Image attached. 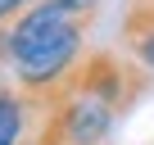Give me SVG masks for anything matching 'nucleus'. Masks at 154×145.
<instances>
[{
    "label": "nucleus",
    "mask_w": 154,
    "mask_h": 145,
    "mask_svg": "<svg viewBox=\"0 0 154 145\" xmlns=\"http://www.w3.org/2000/svg\"><path fill=\"white\" fill-rule=\"evenodd\" d=\"M27 9V0H0V23H9V18H18Z\"/></svg>",
    "instance_id": "39448f33"
},
{
    "label": "nucleus",
    "mask_w": 154,
    "mask_h": 145,
    "mask_svg": "<svg viewBox=\"0 0 154 145\" xmlns=\"http://www.w3.org/2000/svg\"><path fill=\"white\" fill-rule=\"evenodd\" d=\"M82 36V18H68L54 0H41L0 27V63L14 68V86L27 100H41L77 68Z\"/></svg>",
    "instance_id": "f257e3e1"
},
{
    "label": "nucleus",
    "mask_w": 154,
    "mask_h": 145,
    "mask_svg": "<svg viewBox=\"0 0 154 145\" xmlns=\"http://www.w3.org/2000/svg\"><path fill=\"white\" fill-rule=\"evenodd\" d=\"M54 5H59L68 18H82V23H91V14L100 9V0H54Z\"/></svg>",
    "instance_id": "20e7f679"
},
{
    "label": "nucleus",
    "mask_w": 154,
    "mask_h": 145,
    "mask_svg": "<svg viewBox=\"0 0 154 145\" xmlns=\"http://www.w3.org/2000/svg\"><path fill=\"white\" fill-rule=\"evenodd\" d=\"M27 5H41V0H27Z\"/></svg>",
    "instance_id": "423d86ee"
},
{
    "label": "nucleus",
    "mask_w": 154,
    "mask_h": 145,
    "mask_svg": "<svg viewBox=\"0 0 154 145\" xmlns=\"http://www.w3.org/2000/svg\"><path fill=\"white\" fill-rule=\"evenodd\" d=\"M32 127H36V104L0 77V145H23L32 140Z\"/></svg>",
    "instance_id": "7ed1b4c3"
},
{
    "label": "nucleus",
    "mask_w": 154,
    "mask_h": 145,
    "mask_svg": "<svg viewBox=\"0 0 154 145\" xmlns=\"http://www.w3.org/2000/svg\"><path fill=\"white\" fill-rule=\"evenodd\" d=\"M122 50L145 72H154V0H127V14H122Z\"/></svg>",
    "instance_id": "f03ea898"
}]
</instances>
